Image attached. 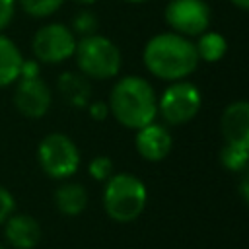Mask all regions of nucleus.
Segmentation results:
<instances>
[{
    "mask_svg": "<svg viewBox=\"0 0 249 249\" xmlns=\"http://www.w3.org/2000/svg\"><path fill=\"white\" fill-rule=\"evenodd\" d=\"M18 4L31 18H47L53 16L64 4V0H18Z\"/></svg>",
    "mask_w": 249,
    "mask_h": 249,
    "instance_id": "a211bd4d",
    "label": "nucleus"
},
{
    "mask_svg": "<svg viewBox=\"0 0 249 249\" xmlns=\"http://www.w3.org/2000/svg\"><path fill=\"white\" fill-rule=\"evenodd\" d=\"M195 47H196L198 58H202L206 62H218L226 54V51H228V43H226L224 35H220L216 31H204V33H200L198 43Z\"/></svg>",
    "mask_w": 249,
    "mask_h": 249,
    "instance_id": "2eb2a0df",
    "label": "nucleus"
},
{
    "mask_svg": "<svg viewBox=\"0 0 249 249\" xmlns=\"http://www.w3.org/2000/svg\"><path fill=\"white\" fill-rule=\"evenodd\" d=\"M37 160L49 177L66 179L80 167V150L70 136L62 132H51L39 142Z\"/></svg>",
    "mask_w": 249,
    "mask_h": 249,
    "instance_id": "39448f33",
    "label": "nucleus"
},
{
    "mask_svg": "<svg viewBox=\"0 0 249 249\" xmlns=\"http://www.w3.org/2000/svg\"><path fill=\"white\" fill-rule=\"evenodd\" d=\"M222 134L228 144L249 152V101H233L222 113Z\"/></svg>",
    "mask_w": 249,
    "mask_h": 249,
    "instance_id": "9d476101",
    "label": "nucleus"
},
{
    "mask_svg": "<svg viewBox=\"0 0 249 249\" xmlns=\"http://www.w3.org/2000/svg\"><path fill=\"white\" fill-rule=\"evenodd\" d=\"M165 21L179 35H200L210 25V8L202 0H171L165 6Z\"/></svg>",
    "mask_w": 249,
    "mask_h": 249,
    "instance_id": "6e6552de",
    "label": "nucleus"
},
{
    "mask_svg": "<svg viewBox=\"0 0 249 249\" xmlns=\"http://www.w3.org/2000/svg\"><path fill=\"white\" fill-rule=\"evenodd\" d=\"M60 89L62 93L68 97L70 103L74 105H86L88 103V95H89V86L86 84V80L82 76L76 74H64L60 80Z\"/></svg>",
    "mask_w": 249,
    "mask_h": 249,
    "instance_id": "dca6fc26",
    "label": "nucleus"
},
{
    "mask_svg": "<svg viewBox=\"0 0 249 249\" xmlns=\"http://www.w3.org/2000/svg\"><path fill=\"white\" fill-rule=\"evenodd\" d=\"M0 249H6V247H4V245H0Z\"/></svg>",
    "mask_w": 249,
    "mask_h": 249,
    "instance_id": "c85d7f7f",
    "label": "nucleus"
},
{
    "mask_svg": "<svg viewBox=\"0 0 249 249\" xmlns=\"http://www.w3.org/2000/svg\"><path fill=\"white\" fill-rule=\"evenodd\" d=\"M88 113H89L91 119H95V121H103V119L109 115V105L103 103V101H93V103L88 107Z\"/></svg>",
    "mask_w": 249,
    "mask_h": 249,
    "instance_id": "5701e85b",
    "label": "nucleus"
},
{
    "mask_svg": "<svg viewBox=\"0 0 249 249\" xmlns=\"http://www.w3.org/2000/svg\"><path fill=\"white\" fill-rule=\"evenodd\" d=\"M220 161L230 171H243L249 165V152L226 142V146L220 152Z\"/></svg>",
    "mask_w": 249,
    "mask_h": 249,
    "instance_id": "f3484780",
    "label": "nucleus"
},
{
    "mask_svg": "<svg viewBox=\"0 0 249 249\" xmlns=\"http://www.w3.org/2000/svg\"><path fill=\"white\" fill-rule=\"evenodd\" d=\"M148 200L144 183L130 173H117L107 179L103 191L105 212L115 222H132L136 220Z\"/></svg>",
    "mask_w": 249,
    "mask_h": 249,
    "instance_id": "7ed1b4c3",
    "label": "nucleus"
},
{
    "mask_svg": "<svg viewBox=\"0 0 249 249\" xmlns=\"http://www.w3.org/2000/svg\"><path fill=\"white\" fill-rule=\"evenodd\" d=\"M76 43V35L70 27L62 23H47L33 35L31 49L37 62L60 64L74 56Z\"/></svg>",
    "mask_w": 249,
    "mask_h": 249,
    "instance_id": "423d86ee",
    "label": "nucleus"
},
{
    "mask_svg": "<svg viewBox=\"0 0 249 249\" xmlns=\"http://www.w3.org/2000/svg\"><path fill=\"white\" fill-rule=\"evenodd\" d=\"M88 171L95 181H107L113 175V161L107 156H97L89 161Z\"/></svg>",
    "mask_w": 249,
    "mask_h": 249,
    "instance_id": "aec40b11",
    "label": "nucleus"
},
{
    "mask_svg": "<svg viewBox=\"0 0 249 249\" xmlns=\"http://www.w3.org/2000/svg\"><path fill=\"white\" fill-rule=\"evenodd\" d=\"M4 237L14 249H33L41 241V226L29 214H12L4 222Z\"/></svg>",
    "mask_w": 249,
    "mask_h": 249,
    "instance_id": "f8f14e48",
    "label": "nucleus"
},
{
    "mask_svg": "<svg viewBox=\"0 0 249 249\" xmlns=\"http://www.w3.org/2000/svg\"><path fill=\"white\" fill-rule=\"evenodd\" d=\"M126 2H134V4H138V2H148V0H126Z\"/></svg>",
    "mask_w": 249,
    "mask_h": 249,
    "instance_id": "cd10ccee",
    "label": "nucleus"
},
{
    "mask_svg": "<svg viewBox=\"0 0 249 249\" xmlns=\"http://www.w3.org/2000/svg\"><path fill=\"white\" fill-rule=\"evenodd\" d=\"M237 8H241V10H249V0H231Z\"/></svg>",
    "mask_w": 249,
    "mask_h": 249,
    "instance_id": "a878e982",
    "label": "nucleus"
},
{
    "mask_svg": "<svg viewBox=\"0 0 249 249\" xmlns=\"http://www.w3.org/2000/svg\"><path fill=\"white\" fill-rule=\"evenodd\" d=\"M14 210H16V198H14V195L6 187L0 185V226L14 214Z\"/></svg>",
    "mask_w": 249,
    "mask_h": 249,
    "instance_id": "412c9836",
    "label": "nucleus"
},
{
    "mask_svg": "<svg viewBox=\"0 0 249 249\" xmlns=\"http://www.w3.org/2000/svg\"><path fill=\"white\" fill-rule=\"evenodd\" d=\"M173 140L163 124L150 123L136 130V150L148 161H161L171 152Z\"/></svg>",
    "mask_w": 249,
    "mask_h": 249,
    "instance_id": "9b49d317",
    "label": "nucleus"
},
{
    "mask_svg": "<svg viewBox=\"0 0 249 249\" xmlns=\"http://www.w3.org/2000/svg\"><path fill=\"white\" fill-rule=\"evenodd\" d=\"M142 56L146 68L154 76L169 82H177L193 74L200 60L195 43L175 31L152 37L146 43Z\"/></svg>",
    "mask_w": 249,
    "mask_h": 249,
    "instance_id": "f257e3e1",
    "label": "nucleus"
},
{
    "mask_svg": "<svg viewBox=\"0 0 249 249\" xmlns=\"http://www.w3.org/2000/svg\"><path fill=\"white\" fill-rule=\"evenodd\" d=\"M239 193H241V196L245 198V202L249 204V167L243 169V177H241V181H239Z\"/></svg>",
    "mask_w": 249,
    "mask_h": 249,
    "instance_id": "393cba45",
    "label": "nucleus"
},
{
    "mask_svg": "<svg viewBox=\"0 0 249 249\" xmlns=\"http://www.w3.org/2000/svg\"><path fill=\"white\" fill-rule=\"evenodd\" d=\"M200 109V91L195 84L177 80L160 97L158 111L167 124H183Z\"/></svg>",
    "mask_w": 249,
    "mask_h": 249,
    "instance_id": "0eeeda50",
    "label": "nucleus"
},
{
    "mask_svg": "<svg viewBox=\"0 0 249 249\" xmlns=\"http://www.w3.org/2000/svg\"><path fill=\"white\" fill-rule=\"evenodd\" d=\"M54 204L64 216H78L88 204V193L80 183H62L54 191Z\"/></svg>",
    "mask_w": 249,
    "mask_h": 249,
    "instance_id": "4468645a",
    "label": "nucleus"
},
{
    "mask_svg": "<svg viewBox=\"0 0 249 249\" xmlns=\"http://www.w3.org/2000/svg\"><path fill=\"white\" fill-rule=\"evenodd\" d=\"M23 60L25 58L18 49V45L10 37L0 33V88L12 86L18 82Z\"/></svg>",
    "mask_w": 249,
    "mask_h": 249,
    "instance_id": "ddd939ff",
    "label": "nucleus"
},
{
    "mask_svg": "<svg viewBox=\"0 0 249 249\" xmlns=\"http://www.w3.org/2000/svg\"><path fill=\"white\" fill-rule=\"evenodd\" d=\"M16 6L18 0H0V33L12 23L16 16Z\"/></svg>",
    "mask_w": 249,
    "mask_h": 249,
    "instance_id": "4be33fe9",
    "label": "nucleus"
},
{
    "mask_svg": "<svg viewBox=\"0 0 249 249\" xmlns=\"http://www.w3.org/2000/svg\"><path fill=\"white\" fill-rule=\"evenodd\" d=\"M76 64L84 76L93 80L115 78L121 70L119 47L103 35H86L76 43Z\"/></svg>",
    "mask_w": 249,
    "mask_h": 249,
    "instance_id": "20e7f679",
    "label": "nucleus"
},
{
    "mask_svg": "<svg viewBox=\"0 0 249 249\" xmlns=\"http://www.w3.org/2000/svg\"><path fill=\"white\" fill-rule=\"evenodd\" d=\"M109 113L126 128H142L154 123L158 113V101L152 86L138 76L121 78L109 97Z\"/></svg>",
    "mask_w": 249,
    "mask_h": 249,
    "instance_id": "f03ea898",
    "label": "nucleus"
},
{
    "mask_svg": "<svg viewBox=\"0 0 249 249\" xmlns=\"http://www.w3.org/2000/svg\"><path fill=\"white\" fill-rule=\"evenodd\" d=\"M74 2H78V4H84V6H89V4H95L97 0H74Z\"/></svg>",
    "mask_w": 249,
    "mask_h": 249,
    "instance_id": "bb28decb",
    "label": "nucleus"
},
{
    "mask_svg": "<svg viewBox=\"0 0 249 249\" xmlns=\"http://www.w3.org/2000/svg\"><path fill=\"white\" fill-rule=\"evenodd\" d=\"M95 29H97V18H95L91 12H88V10L80 12V14L74 18V21H72V31H74V35H76V33L82 35V37L93 35Z\"/></svg>",
    "mask_w": 249,
    "mask_h": 249,
    "instance_id": "6ab92c4d",
    "label": "nucleus"
},
{
    "mask_svg": "<svg viewBox=\"0 0 249 249\" xmlns=\"http://www.w3.org/2000/svg\"><path fill=\"white\" fill-rule=\"evenodd\" d=\"M39 72H41V68H39L37 60H23L19 78H35V76H39Z\"/></svg>",
    "mask_w": 249,
    "mask_h": 249,
    "instance_id": "b1692460",
    "label": "nucleus"
},
{
    "mask_svg": "<svg viewBox=\"0 0 249 249\" xmlns=\"http://www.w3.org/2000/svg\"><path fill=\"white\" fill-rule=\"evenodd\" d=\"M53 93L41 76L35 78H18L14 91L16 109L27 119H41L51 109Z\"/></svg>",
    "mask_w": 249,
    "mask_h": 249,
    "instance_id": "1a4fd4ad",
    "label": "nucleus"
}]
</instances>
